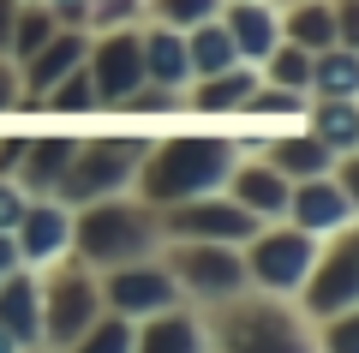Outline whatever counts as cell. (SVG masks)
Instances as JSON below:
<instances>
[{
  "mask_svg": "<svg viewBox=\"0 0 359 353\" xmlns=\"http://www.w3.org/2000/svg\"><path fill=\"white\" fill-rule=\"evenodd\" d=\"M276 18H282V42H294V48L318 54L335 42V13L330 0H276Z\"/></svg>",
  "mask_w": 359,
  "mask_h": 353,
  "instance_id": "obj_25",
  "label": "cell"
},
{
  "mask_svg": "<svg viewBox=\"0 0 359 353\" xmlns=\"http://www.w3.org/2000/svg\"><path fill=\"white\" fill-rule=\"evenodd\" d=\"M30 132H0V180H13L18 174V156H25Z\"/></svg>",
  "mask_w": 359,
  "mask_h": 353,
  "instance_id": "obj_37",
  "label": "cell"
},
{
  "mask_svg": "<svg viewBox=\"0 0 359 353\" xmlns=\"http://www.w3.org/2000/svg\"><path fill=\"white\" fill-rule=\"evenodd\" d=\"M36 293H42V335H36V347H54V353H60L72 335H84V329L102 317L96 269H90L78 252L42 264V269H36Z\"/></svg>",
  "mask_w": 359,
  "mask_h": 353,
  "instance_id": "obj_5",
  "label": "cell"
},
{
  "mask_svg": "<svg viewBox=\"0 0 359 353\" xmlns=\"http://www.w3.org/2000/svg\"><path fill=\"white\" fill-rule=\"evenodd\" d=\"M245 150H257V156H264V162L276 168L282 180H311V174H330V162H335V156L323 150V144L311 138L306 126L264 132V138H257V144H245Z\"/></svg>",
  "mask_w": 359,
  "mask_h": 353,
  "instance_id": "obj_20",
  "label": "cell"
},
{
  "mask_svg": "<svg viewBox=\"0 0 359 353\" xmlns=\"http://www.w3.org/2000/svg\"><path fill=\"white\" fill-rule=\"evenodd\" d=\"M156 227H162V240H222V246H240V240H252L257 215H245L228 192H204V198H186V204H162V210H156Z\"/></svg>",
  "mask_w": 359,
  "mask_h": 353,
  "instance_id": "obj_10",
  "label": "cell"
},
{
  "mask_svg": "<svg viewBox=\"0 0 359 353\" xmlns=\"http://www.w3.org/2000/svg\"><path fill=\"white\" fill-rule=\"evenodd\" d=\"M306 96H359V48H347V42H330V48L311 54Z\"/></svg>",
  "mask_w": 359,
  "mask_h": 353,
  "instance_id": "obj_26",
  "label": "cell"
},
{
  "mask_svg": "<svg viewBox=\"0 0 359 353\" xmlns=\"http://www.w3.org/2000/svg\"><path fill=\"white\" fill-rule=\"evenodd\" d=\"M13 252L25 269H42L72 252V210L60 198H25V215L13 222Z\"/></svg>",
  "mask_w": 359,
  "mask_h": 353,
  "instance_id": "obj_13",
  "label": "cell"
},
{
  "mask_svg": "<svg viewBox=\"0 0 359 353\" xmlns=\"http://www.w3.org/2000/svg\"><path fill=\"white\" fill-rule=\"evenodd\" d=\"M78 138L84 132H30V144H25V156H18V186H25V198H54V186H60V174H66V162L78 156Z\"/></svg>",
  "mask_w": 359,
  "mask_h": 353,
  "instance_id": "obj_17",
  "label": "cell"
},
{
  "mask_svg": "<svg viewBox=\"0 0 359 353\" xmlns=\"http://www.w3.org/2000/svg\"><path fill=\"white\" fill-rule=\"evenodd\" d=\"M294 305L306 317H330V312L359 305V227H341V234L318 240V258H311Z\"/></svg>",
  "mask_w": 359,
  "mask_h": 353,
  "instance_id": "obj_8",
  "label": "cell"
},
{
  "mask_svg": "<svg viewBox=\"0 0 359 353\" xmlns=\"http://www.w3.org/2000/svg\"><path fill=\"white\" fill-rule=\"evenodd\" d=\"M96 114H108V102H102V90H96V78H90L84 60H78L66 78H54V84L42 90V120L84 126V120H96Z\"/></svg>",
  "mask_w": 359,
  "mask_h": 353,
  "instance_id": "obj_23",
  "label": "cell"
},
{
  "mask_svg": "<svg viewBox=\"0 0 359 353\" xmlns=\"http://www.w3.org/2000/svg\"><path fill=\"white\" fill-rule=\"evenodd\" d=\"M132 329H138L132 317H120V312H102L96 324L84 329V335H72V341H66L60 353H132Z\"/></svg>",
  "mask_w": 359,
  "mask_h": 353,
  "instance_id": "obj_31",
  "label": "cell"
},
{
  "mask_svg": "<svg viewBox=\"0 0 359 353\" xmlns=\"http://www.w3.org/2000/svg\"><path fill=\"white\" fill-rule=\"evenodd\" d=\"M186 60H192V78L204 72H222V66H233L240 54H233V36L222 30V18H204V25L186 30Z\"/></svg>",
  "mask_w": 359,
  "mask_h": 353,
  "instance_id": "obj_29",
  "label": "cell"
},
{
  "mask_svg": "<svg viewBox=\"0 0 359 353\" xmlns=\"http://www.w3.org/2000/svg\"><path fill=\"white\" fill-rule=\"evenodd\" d=\"M13 13H18V0H0V36H6V25H13Z\"/></svg>",
  "mask_w": 359,
  "mask_h": 353,
  "instance_id": "obj_41",
  "label": "cell"
},
{
  "mask_svg": "<svg viewBox=\"0 0 359 353\" xmlns=\"http://www.w3.org/2000/svg\"><path fill=\"white\" fill-rule=\"evenodd\" d=\"M222 30L233 36V54L245 66H257L276 42H282V18H276V0H222Z\"/></svg>",
  "mask_w": 359,
  "mask_h": 353,
  "instance_id": "obj_18",
  "label": "cell"
},
{
  "mask_svg": "<svg viewBox=\"0 0 359 353\" xmlns=\"http://www.w3.org/2000/svg\"><path fill=\"white\" fill-rule=\"evenodd\" d=\"M108 114H120V120H162V126H168L174 114H186V96H180V90H168V84H150V78H144V84H132Z\"/></svg>",
  "mask_w": 359,
  "mask_h": 353,
  "instance_id": "obj_28",
  "label": "cell"
},
{
  "mask_svg": "<svg viewBox=\"0 0 359 353\" xmlns=\"http://www.w3.org/2000/svg\"><path fill=\"white\" fill-rule=\"evenodd\" d=\"M311 341H318V353H359V305L311 317Z\"/></svg>",
  "mask_w": 359,
  "mask_h": 353,
  "instance_id": "obj_33",
  "label": "cell"
},
{
  "mask_svg": "<svg viewBox=\"0 0 359 353\" xmlns=\"http://www.w3.org/2000/svg\"><path fill=\"white\" fill-rule=\"evenodd\" d=\"M306 72H311V54L294 48V42H276V48L257 60V78H264V84H282V90H306Z\"/></svg>",
  "mask_w": 359,
  "mask_h": 353,
  "instance_id": "obj_32",
  "label": "cell"
},
{
  "mask_svg": "<svg viewBox=\"0 0 359 353\" xmlns=\"http://www.w3.org/2000/svg\"><path fill=\"white\" fill-rule=\"evenodd\" d=\"M287 186H294V180H282L257 150H240V162H233L228 180H222V192H228V198L240 204L245 215H257V222H282V210H287Z\"/></svg>",
  "mask_w": 359,
  "mask_h": 353,
  "instance_id": "obj_14",
  "label": "cell"
},
{
  "mask_svg": "<svg viewBox=\"0 0 359 353\" xmlns=\"http://www.w3.org/2000/svg\"><path fill=\"white\" fill-rule=\"evenodd\" d=\"M6 269H18V252H13V234H0V276Z\"/></svg>",
  "mask_w": 359,
  "mask_h": 353,
  "instance_id": "obj_39",
  "label": "cell"
},
{
  "mask_svg": "<svg viewBox=\"0 0 359 353\" xmlns=\"http://www.w3.org/2000/svg\"><path fill=\"white\" fill-rule=\"evenodd\" d=\"M144 18V0H90L84 30H108V25H138Z\"/></svg>",
  "mask_w": 359,
  "mask_h": 353,
  "instance_id": "obj_35",
  "label": "cell"
},
{
  "mask_svg": "<svg viewBox=\"0 0 359 353\" xmlns=\"http://www.w3.org/2000/svg\"><path fill=\"white\" fill-rule=\"evenodd\" d=\"M18 215H25V186L18 180H0V234H13Z\"/></svg>",
  "mask_w": 359,
  "mask_h": 353,
  "instance_id": "obj_36",
  "label": "cell"
},
{
  "mask_svg": "<svg viewBox=\"0 0 359 353\" xmlns=\"http://www.w3.org/2000/svg\"><path fill=\"white\" fill-rule=\"evenodd\" d=\"M54 30H60V18L48 13V0H18L13 25H6V36H0V54L18 66V60H30V54H36Z\"/></svg>",
  "mask_w": 359,
  "mask_h": 353,
  "instance_id": "obj_27",
  "label": "cell"
},
{
  "mask_svg": "<svg viewBox=\"0 0 359 353\" xmlns=\"http://www.w3.org/2000/svg\"><path fill=\"white\" fill-rule=\"evenodd\" d=\"M138 42H144V78L168 90L192 84V60H186V30L156 25V18H138Z\"/></svg>",
  "mask_w": 359,
  "mask_h": 353,
  "instance_id": "obj_22",
  "label": "cell"
},
{
  "mask_svg": "<svg viewBox=\"0 0 359 353\" xmlns=\"http://www.w3.org/2000/svg\"><path fill=\"white\" fill-rule=\"evenodd\" d=\"M240 150L245 144L228 138V132H168V138H150L138 174H132V192H138L150 210L222 192V180L240 162Z\"/></svg>",
  "mask_w": 359,
  "mask_h": 353,
  "instance_id": "obj_1",
  "label": "cell"
},
{
  "mask_svg": "<svg viewBox=\"0 0 359 353\" xmlns=\"http://www.w3.org/2000/svg\"><path fill=\"white\" fill-rule=\"evenodd\" d=\"M210 353H318L311 317L282 293H233L222 305H204Z\"/></svg>",
  "mask_w": 359,
  "mask_h": 353,
  "instance_id": "obj_2",
  "label": "cell"
},
{
  "mask_svg": "<svg viewBox=\"0 0 359 353\" xmlns=\"http://www.w3.org/2000/svg\"><path fill=\"white\" fill-rule=\"evenodd\" d=\"M216 13H222V0H144V18L174 25V30H192L204 18H216Z\"/></svg>",
  "mask_w": 359,
  "mask_h": 353,
  "instance_id": "obj_34",
  "label": "cell"
},
{
  "mask_svg": "<svg viewBox=\"0 0 359 353\" xmlns=\"http://www.w3.org/2000/svg\"><path fill=\"white\" fill-rule=\"evenodd\" d=\"M311 258H318V240H311L306 227H294V222H257L252 240H240L245 288L282 293V300H294V293H299V281H306Z\"/></svg>",
  "mask_w": 359,
  "mask_h": 353,
  "instance_id": "obj_7",
  "label": "cell"
},
{
  "mask_svg": "<svg viewBox=\"0 0 359 353\" xmlns=\"http://www.w3.org/2000/svg\"><path fill=\"white\" fill-rule=\"evenodd\" d=\"M162 264L174 276L180 300L186 305H222L233 293H245V264H240V246H222V240H162Z\"/></svg>",
  "mask_w": 359,
  "mask_h": 353,
  "instance_id": "obj_6",
  "label": "cell"
},
{
  "mask_svg": "<svg viewBox=\"0 0 359 353\" xmlns=\"http://www.w3.org/2000/svg\"><path fill=\"white\" fill-rule=\"evenodd\" d=\"M25 353H54V347H25Z\"/></svg>",
  "mask_w": 359,
  "mask_h": 353,
  "instance_id": "obj_42",
  "label": "cell"
},
{
  "mask_svg": "<svg viewBox=\"0 0 359 353\" xmlns=\"http://www.w3.org/2000/svg\"><path fill=\"white\" fill-rule=\"evenodd\" d=\"M72 252L84 258L90 269H114V264H132V258L162 252L156 210L138 198V192H114V198L78 204L72 210Z\"/></svg>",
  "mask_w": 359,
  "mask_h": 353,
  "instance_id": "obj_3",
  "label": "cell"
},
{
  "mask_svg": "<svg viewBox=\"0 0 359 353\" xmlns=\"http://www.w3.org/2000/svg\"><path fill=\"white\" fill-rule=\"evenodd\" d=\"M0 324L13 329L25 347H36V335H42V293H36V269H6L0 276Z\"/></svg>",
  "mask_w": 359,
  "mask_h": 353,
  "instance_id": "obj_24",
  "label": "cell"
},
{
  "mask_svg": "<svg viewBox=\"0 0 359 353\" xmlns=\"http://www.w3.org/2000/svg\"><path fill=\"white\" fill-rule=\"evenodd\" d=\"M84 48H90V30H78V25H60V30H54V36L42 42L36 54H30V60H18V90L42 102V90H48L54 78H66L78 60H84Z\"/></svg>",
  "mask_w": 359,
  "mask_h": 353,
  "instance_id": "obj_19",
  "label": "cell"
},
{
  "mask_svg": "<svg viewBox=\"0 0 359 353\" xmlns=\"http://www.w3.org/2000/svg\"><path fill=\"white\" fill-rule=\"evenodd\" d=\"M282 222L306 227L311 240H330V234H341V227H359V198L335 174H311V180H294V186H287Z\"/></svg>",
  "mask_w": 359,
  "mask_h": 353,
  "instance_id": "obj_11",
  "label": "cell"
},
{
  "mask_svg": "<svg viewBox=\"0 0 359 353\" xmlns=\"http://www.w3.org/2000/svg\"><path fill=\"white\" fill-rule=\"evenodd\" d=\"M252 90H257V66L233 60V66H222V72L192 78L180 96H186V114H198V120H240V108H245Z\"/></svg>",
  "mask_w": 359,
  "mask_h": 353,
  "instance_id": "obj_15",
  "label": "cell"
},
{
  "mask_svg": "<svg viewBox=\"0 0 359 353\" xmlns=\"http://www.w3.org/2000/svg\"><path fill=\"white\" fill-rule=\"evenodd\" d=\"M144 150H150L144 132H84V138H78V156L66 162L60 186H54V198H60L66 210H78V204L132 192V174H138Z\"/></svg>",
  "mask_w": 359,
  "mask_h": 353,
  "instance_id": "obj_4",
  "label": "cell"
},
{
  "mask_svg": "<svg viewBox=\"0 0 359 353\" xmlns=\"http://www.w3.org/2000/svg\"><path fill=\"white\" fill-rule=\"evenodd\" d=\"M132 353H210V329L198 305H168L156 317H138L132 329Z\"/></svg>",
  "mask_w": 359,
  "mask_h": 353,
  "instance_id": "obj_16",
  "label": "cell"
},
{
  "mask_svg": "<svg viewBox=\"0 0 359 353\" xmlns=\"http://www.w3.org/2000/svg\"><path fill=\"white\" fill-rule=\"evenodd\" d=\"M299 126L330 156H359V96H306Z\"/></svg>",
  "mask_w": 359,
  "mask_h": 353,
  "instance_id": "obj_21",
  "label": "cell"
},
{
  "mask_svg": "<svg viewBox=\"0 0 359 353\" xmlns=\"http://www.w3.org/2000/svg\"><path fill=\"white\" fill-rule=\"evenodd\" d=\"M84 66H90V78H96V90H102V102L114 108L132 84H144V42H138V25L90 30Z\"/></svg>",
  "mask_w": 359,
  "mask_h": 353,
  "instance_id": "obj_12",
  "label": "cell"
},
{
  "mask_svg": "<svg viewBox=\"0 0 359 353\" xmlns=\"http://www.w3.org/2000/svg\"><path fill=\"white\" fill-rule=\"evenodd\" d=\"M6 114H18V66L13 60H0V120Z\"/></svg>",
  "mask_w": 359,
  "mask_h": 353,
  "instance_id": "obj_38",
  "label": "cell"
},
{
  "mask_svg": "<svg viewBox=\"0 0 359 353\" xmlns=\"http://www.w3.org/2000/svg\"><path fill=\"white\" fill-rule=\"evenodd\" d=\"M0 353H25V341H18V335H13L6 324H0Z\"/></svg>",
  "mask_w": 359,
  "mask_h": 353,
  "instance_id": "obj_40",
  "label": "cell"
},
{
  "mask_svg": "<svg viewBox=\"0 0 359 353\" xmlns=\"http://www.w3.org/2000/svg\"><path fill=\"white\" fill-rule=\"evenodd\" d=\"M96 288H102V312H120V317H132V324L180 305V288H174V276H168L162 252L114 264V269H96Z\"/></svg>",
  "mask_w": 359,
  "mask_h": 353,
  "instance_id": "obj_9",
  "label": "cell"
},
{
  "mask_svg": "<svg viewBox=\"0 0 359 353\" xmlns=\"http://www.w3.org/2000/svg\"><path fill=\"white\" fill-rule=\"evenodd\" d=\"M299 114H306V90H282V84H264L245 96L240 120H276V126H299Z\"/></svg>",
  "mask_w": 359,
  "mask_h": 353,
  "instance_id": "obj_30",
  "label": "cell"
}]
</instances>
